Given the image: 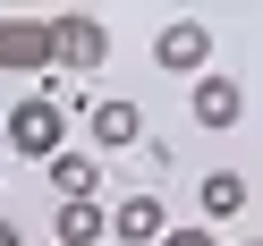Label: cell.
<instances>
[{
    "mask_svg": "<svg viewBox=\"0 0 263 246\" xmlns=\"http://www.w3.org/2000/svg\"><path fill=\"white\" fill-rule=\"evenodd\" d=\"M9 153H26V161H60V153H68V102L26 93V102L9 110Z\"/></svg>",
    "mask_w": 263,
    "mask_h": 246,
    "instance_id": "cell-1",
    "label": "cell"
},
{
    "mask_svg": "<svg viewBox=\"0 0 263 246\" xmlns=\"http://www.w3.org/2000/svg\"><path fill=\"white\" fill-rule=\"evenodd\" d=\"M0 68H9V77L60 68V34H51V17H0Z\"/></svg>",
    "mask_w": 263,
    "mask_h": 246,
    "instance_id": "cell-2",
    "label": "cell"
},
{
    "mask_svg": "<svg viewBox=\"0 0 263 246\" xmlns=\"http://www.w3.org/2000/svg\"><path fill=\"white\" fill-rule=\"evenodd\" d=\"M153 60H161L170 77H212V26H204V17L161 26V34H153Z\"/></svg>",
    "mask_w": 263,
    "mask_h": 246,
    "instance_id": "cell-3",
    "label": "cell"
},
{
    "mask_svg": "<svg viewBox=\"0 0 263 246\" xmlns=\"http://www.w3.org/2000/svg\"><path fill=\"white\" fill-rule=\"evenodd\" d=\"M51 34H60V68H77V77H93V68L110 60V26H102V17H85V9L51 17Z\"/></svg>",
    "mask_w": 263,
    "mask_h": 246,
    "instance_id": "cell-4",
    "label": "cell"
},
{
    "mask_svg": "<svg viewBox=\"0 0 263 246\" xmlns=\"http://www.w3.org/2000/svg\"><path fill=\"white\" fill-rule=\"evenodd\" d=\"M187 110H195V127H238L246 119V93H238V77H195V93H187Z\"/></svg>",
    "mask_w": 263,
    "mask_h": 246,
    "instance_id": "cell-5",
    "label": "cell"
},
{
    "mask_svg": "<svg viewBox=\"0 0 263 246\" xmlns=\"http://www.w3.org/2000/svg\"><path fill=\"white\" fill-rule=\"evenodd\" d=\"M110 238H127V246H161V238H170V212H161V195H127V204L110 212Z\"/></svg>",
    "mask_w": 263,
    "mask_h": 246,
    "instance_id": "cell-6",
    "label": "cell"
},
{
    "mask_svg": "<svg viewBox=\"0 0 263 246\" xmlns=\"http://www.w3.org/2000/svg\"><path fill=\"white\" fill-rule=\"evenodd\" d=\"M136 136H144V110L136 102H93V144H102V153H127Z\"/></svg>",
    "mask_w": 263,
    "mask_h": 246,
    "instance_id": "cell-7",
    "label": "cell"
},
{
    "mask_svg": "<svg viewBox=\"0 0 263 246\" xmlns=\"http://www.w3.org/2000/svg\"><path fill=\"white\" fill-rule=\"evenodd\" d=\"M195 195H204V229L246 212V178H238V170H204V187H195Z\"/></svg>",
    "mask_w": 263,
    "mask_h": 246,
    "instance_id": "cell-8",
    "label": "cell"
},
{
    "mask_svg": "<svg viewBox=\"0 0 263 246\" xmlns=\"http://www.w3.org/2000/svg\"><path fill=\"white\" fill-rule=\"evenodd\" d=\"M51 187H60V204H93V187H102L93 153H60V161H51Z\"/></svg>",
    "mask_w": 263,
    "mask_h": 246,
    "instance_id": "cell-9",
    "label": "cell"
},
{
    "mask_svg": "<svg viewBox=\"0 0 263 246\" xmlns=\"http://www.w3.org/2000/svg\"><path fill=\"white\" fill-rule=\"evenodd\" d=\"M60 246H93V238H110V212L102 204H60Z\"/></svg>",
    "mask_w": 263,
    "mask_h": 246,
    "instance_id": "cell-10",
    "label": "cell"
},
{
    "mask_svg": "<svg viewBox=\"0 0 263 246\" xmlns=\"http://www.w3.org/2000/svg\"><path fill=\"white\" fill-rule=\"evenodd\" d=\"M161 246H221V238H212V229H170Z\"/></svg>",
    "mask_w": 263,
    "mask_h": 246,
    "instance_id": "cell-11",
    "label": "cell"
},
{
    "mask_svg": "<svg viewBox=\"0 0 263 246\" xmlns=\"http://www.w3.org/2000/svg\"><path fill=\"white\" fill-rule=\"evenodd\" d=\"M0 246H26V238H17V221H9V212H0Z\"/></svg>",
    "mask_w": 263,
    "mask_h": 246,
    "instance_id": "cell-12",
    "label": "cell"
},
{
    "mask_svg": "<svg viewBox=\"0 0 263 246\" xmlns=\"http://www.w3.org/2000/svg\"><path fill=\"white\" fill-rule=\"evenodd\" d=\"M246 246H263V238H246Z\"/></svg>",
    "mask_w": 263,
    "mask_h": 246,
    "instance_id": "cell-13",
    "label": "cell"
}]
</instances>
